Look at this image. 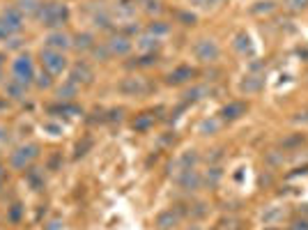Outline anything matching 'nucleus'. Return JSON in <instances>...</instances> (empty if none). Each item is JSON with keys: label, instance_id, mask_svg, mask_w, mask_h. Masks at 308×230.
Wrapping results in <instances>:
<instances>
[{"label": "nucleus", "instance_id": "f257e3e1", "mask_svg": "<svg viewBox=\"0 0 308 230\" xmlns=\"http://www.w3.org/2000/svg\"><path fill=\"white\" fill-rule=\"evenodd\" d=\"M37 19L46 28H62L69 21V7L62 5V3H42Z\"/></svg>", "mask_w": 308, "mask_h": 230}, {"label": "nucleus", "instance_id": "f03ea898", "mask_svg": "<svg viewBox=\"0 0 308 230\" xmlns=\"http://www.w3.org/2000/svg\"><path fill=\"white\" fill-rule=\"evenodd\" d=\"M191 53H194L196 60L205 62V65H212V62H216L221 58V46L212 37H200V40L194 42Z\"/></svg>", "mask_w": 308, "mask_h": 230}, {"label": "nucleus", "instance_id": "7ed1b4c3", "mask_svg": "<svg viewBox=\"0 0 308 230\" xmlns=\"http://www.w3.org/2000/svg\"><path fill=\"white\" fill-rule=\"evenodd\" d=\"M118 90L125 97H143L152 90V85L143 76H127V79H122L118 83Z\"/></svg>", "mask_w": 308, "mask_h": 230}, {"label": "nucleus", "instance_id": "20e7f679", "mask_svg": "<svg viewBox=\"0 0 308 230\" xmlns=\"http://www.w3.org/2000/svg\"><path fill=\"white\" fill-rule=\"evenodd\" d=\"M12 74H14V81L23 83L28 88L35 79V67H32V58L30 55H19L14 62H12Z\"/></svg>", "mask_w": 308, "mask_h": 230}, {"label": "nucleus", "instance_id": "39448f33", "mask_svg": "<svg viewBox=\"0 0 308 230\" xmlns=\"http://www.w3.org/2000/svg\"><path fill=\"white\" fill-rule=\"evenodd\" d=\"M42 65H44V69L49 71L51 76H55V74H62V71L67 69V58H65V53H60V51L44 49L42 51Z\"/></svg>", "mask_w": 308, "mask_h": 230}, {"label": "nucleus", "instance_id": "423d86ee", "mask_svg": "<svg viewBox=\"0 0 308 230\" xmlns=\"http://www.w3.org/2000/svg\"><path fill=\"white\" fill-rule=\"evenodd\" d=\"M23 21H25L23 12H21L16 5L5 7V10H3V14H0V23L10 30V35H16V32L23 28Z\"/></svg>", "mask_w": 308, "mask_h": 230}, {"label": "nucleus", "instance_id": "0eeeda50", "mask_svg": "<svg viewBox=\"0 0 308 230\" xmlns=\"http://www.w3.org/2000/svg\"><path fill=\"white\" fill-rule=\"evenodd\" d=\"M175 182H177V186L182 191H198L200 186H203V175H200V170H196V168L179 170Z\"/></svg>", "mask_w": 308, "mask_h": 230}, {"label": "nucleus", "instance_id": "6e6552de", "mask_svg": "<svg viewBox=\"0 0 308 230\" xmlns=\"http://www.w3.org/2000/svg\"><path fill=\"white\" fill-rule=\"evenodd\" d=\"M264 88V74H246L242 81H239V92L242 95H258Z\"/></svg>", "mask_w": 308, "mask_h": 230}, {"label": "nucleus", "instance_id": "1a4fd4ad", "mask_svg": "<svg viewBox=\"0 0 308 230\" xmlns=\"http://www.w3.org/2000/svg\"><path fill=\"white\" fill-rule=\"evenodd\" d=\"M106 46H108L110 55H129L131 49H134V42H131L127 35L118 32V35H113L108 42H106Z\"/></svg>", "mask_w": 308, "mask_h": 230}, {"label": "nucleus", "instance_id": "9d476101", "mask_svg": "<svg viewBox=\"0 0 308 230\" xmlns=\"http://www.w3.org/2000/svg\"><path fill=\"white\" fill-rule=\"evenodd\" d=\"M37 155H40V147L37 145H23L12 155V166H14V168H25Z\"/></svg>", "mask_w": 308, "mask_h": 230}, {"label": "nucleus", "instance_id": "9b49d317", "mask_svg": "<svg viewBox=\"0 0 308 230\" xmlns=\"http://www.w3.org/2000/svg\"><path fill=\"white\" fill-rule=\"evenodd\" d=\"M285 216H288V210H285L283 205H269V207H264V210H262L260 221H262L264 225H269V228H274V225H279Z\"/></svg>", "mask_w": 308, "mask_h": 230}, {"label": "nucleus", "instance_id": "f8f14e48", "mask_svg": "<svg viewBox=\"0 0 308 230\" xmlns=\"http://www.w3.org/2000/svg\"><path fill=\"white\" fill-rule=\"evenodd\" d=\"M246 108H249V106L244 104V101H230V104H225L223 108H221V120L223 122L242 120L244 115H246Z\"/></svg>", "mask_w": 308, "mask_h": 230}, {"label": "nucleus", "instance_id": "ddd939ff", "mask_svg": "<svg viewBox=\"0 0 308 230\" xmlns=\"http://www.w3.org/2000/svg\"><path fill=\"white\" fill-rule=\"evenodd\" d=\"M194 76H196L194 67L182 65V67H175V69L166 76V83H168V85H184V83H189Z\"/></svg>", "mask_w": 308, "mask_h": 230}, {"label": "nucleus", "instance_id": "4468645a", "mask_svg": "<svg viewBox=\"0 0 308 230\" xmlns=\"http://www.w3.org/2000/svg\"><path fill=\"white\" fill-rule=\"evenodd\" d=\"M92 79H95V71L90 69L88 62H76V65L71 67V71H69V81H71V83H76V85L92 83Z\"/></svg>", "mask_w": 308, "mask_h": 230}, {"label": "nucleus", "instance_id": "2eb2a0df", "mask_svg": "<svg viewBox=\"0 0 308 230\" xmlns=\"http://www.w3.org/2000/svg\"><path fill=\"white\" fill-rule=\"evenodd\" d=\"M233 46H235V51H237L239 55H244V58H253V55H255L253 40H251L246 32H237L235 40H233Z\"/></svg>", "mask_w": 308, "mask_h": 230}, {"label": "nucleus", "instance_id": "dca6fc26", "mask_svg": "<svg viewBox=\"0 0 308 230\" xmlns=\"http://www.w3.org/2000/svg\"><path fill=\"white\" fill-rule=\"evenodd\" d=\"M179 219H182V210H177V207H173V210H164L159 216H157V228L170 230L179 223Z\"/></svg>", "mask_w": 308, "mask_h": 230}, {"label": "nucleus", "instance_id": "f3484780", "mask_svg": "<svg viewBox=\"0 0 308 230\" xmlns=\"http://www.w3.org/2000/svg\"><path fill=\"white\" fill-rule=\"evenodd\" d=\"M44 44H46V49L60 51V53H62V51H67V49L71 46V40H69V37H67L62 30H55V32H51V35L46 37Z\"/></svg>", "mask_w": 308, "mask_h": 230}, {"label": "nucleus", "instance_id": "a211bd4d", "mask_svg": "<svg viewBox=\"0 0 308 230\" xmlns=\"http://www.w3.org/2000/svg\"><path fill=\"white\" fill-rule=\"evenodd\" d=\"M198 161H200V155H198V150H184L182 155L177 157V161H175V166H177V173L179 170H189V168H196L198 166Z\"/></svg>", "mask_w": 308, "mask_h": 230}, {"label": "nucleus", "instance_id": "6ab92c4d", "mask_svg": "<svg viewBox=\"0 0 308 230\" xmlns=\"http://www.w3.org/2000/svg\"><path fill=\"white\" fill-rule=\"evenodd\" d=\"M92 23L97 28H101V30H108V28H113V16H110V12L106 7H97L95 14H92Z\"/></svg>", "mask_w": 308, "mask_h": 230}, {"label": "nucleus", "instance_id": "aec40b11", "mask_svg": "<svg viewBox=\"0 0 308 230\" xmlns=\"http://www.w3.org/2000/svg\"><path fill=\"white\" fill-rule=\"evenodd\" d=\"M221 127H223V120H221V118H207V120L200 122L198 134L200 136H214L221 131Z\"/></svg>", "mask_w": 308, "mask_h": 230}, {"label": "nucleus", "instance_id": "412c9836", "mask_svg": "<svg viewBox=\"0 0 308 230\" xmlns=\"http://www.w3.org/2000/svg\"><path fill=\"white\" fill-rule=\"evenodd\" d=\"M276 7H279V3H276V0H258V3H253V5H251L249 12L253 16H267V14H272Z\"/></svg>", "mask_w": 308, "mask_h": 230}, {"label": "nucleus", "instance_id": "4be33fe9", "mask_svg": "<svg viewBox=\"0 0 308 230\" xmlns=\"http://www.w3.org/2000/svg\"><path fill=\"white\" fill-rule=\"evenodd\" d=\"M71 46L76 51H92L95 49V35L92 32H79L74 37V42H71Z\"/></svg>", "mask_w": 308, "mask_h": 230}, {"label": "nucleus", "instance_id": "5701e85b", "mask_svg": "<svg viewBox=\"0 0 308 230\" xmlns=\"http://www.w3.org/2000/svg\"><path fill=\"white\" fill-rule=\"evenodd\" d=\"M136 46L140 49V53H157V49L161 46L159 37H152V35H145L136 42Z\"/></svg>", "mask_w": 308, "mask_h": 230}, {"label": "nucleus", "instance_id": "b1692460", "mask_svg": "<svg viewBox=\"0 0 308 230\" xmlns=\"http://www.w3.org/2000/svg\"><path fill=\"white\" fill-rule=\"evenodd\" d=\"M16 7L23 12V16H37L42 10V0H19Z\"/></svg>", "mask_w": 308, "mask_h": 230}, {"label": "nucleus", "instance_id": "393cba45", "mask_svg": "<svg viewBox=\"0 0 308 230\" xmlns=\"http://www.w3.org/2000/svg\"><path fill=\"white\" fill-rule=\"evenodd\" d=\"M209 95H212V88H207V85H196L189 92H184V101H198V99L209 97Z\"/></svg>", "mask_w": 308, "mask_h": 230}, {"label": "nucleus", "instance_id": "a878e982", "mask_svg": "<svg viewBox=\"0 0 308 230\" xmlns=\"http://www.w3.org/2000/svg\"><path fill=\"white\" fill-rule=\"evenodd\" d=\"M303 143H306V138H303L301 134H292V136L281 140V147H283V152H294L297 147H301Z\"/></svg>", "mask_w": 308, "mask_h": 230}, {"label": "nucleus", "instance_id": "bb28decb", "mask_svg": "<svg viewBox=\"0 0 308 230\" xmlns=\"http://www.w3.org/2000/svg\"><path fill=\"white\" fill-rule=\"evenodd\" d=\"M168 32H170V23H166V21H152L147 25V35H152V37H164Z\"/></svg>", "mask_w": 308, "mask_h": 230}, {"label": "nucleus", "instance_id": "cd10ccee", "mask_svg": "<svg viewBox=\"0 0 308 230\" xmlns=\"http://www.w3.org/2000/svg\"><path fill=\"white\" fill-rule=\"evenodd\" d=\"M283 161H285V157H283V152H279V150H269L267 155H264V164L269 166V168H281L283 166Z\"/></svg>", "mask_w": 308, "mask_h": 230}, {"label": "nucleus", "instance_id": "c85d7f7f", "mask_svg": "<svg viewBox=\"0 0 308 230\" xmlns=\"http://www.w3.org/2000/svg\"><path fill=\"white\" fill-rule=\"evenodd\" d=\"M152 125H154V115L152 113H140L138 118L134 120V129L136 131H147Z\"/></svg>", "mask_w": 308, "mask_h": 230}, {"label": "nucleus", "instance_id": "c756f323", "mask_svg": "<svg viewBox=\"0 0 308 230\" xmlns=\"http://www.w3.org/2000/svg\"><path fill=\"white\" fill-rule=\"evenodd\" d=\"M76 92H79V85L71 83V81H67V83L58 90V97L62 101H69V99H74V97H76Z\"/></svg>", "mask_w": 308, "mask_h": 230}, {"label": "nucleus", "instance_id": "7c9ffc66", "mask_svg": "<svg viewBox=\"0 0 308 230\" xmlns=\"http://www.w3.org/2000/svg\"><path fill=\"white\" fill-rule=\"evenodd\" d=\"M23 92H25V85L23 83H19V81H14V79L7 83V97H12V99H21V97H23Z\"/></svg>", "mask_w": 308, "mask_h": 230}, {"label": "nucleus", "instance_id": "2f4dec72", "mask_svg": "<svg viewBox=\"0 0 308 230\" xmlns=\"http://www.w3.org/2000/svg\"><path fill=\"white\" fill-rule=\"evenodd\" d=\"M221 177H223V170L214 166V168H209V170H207V175L203 177V182H205V184H209V186H216V184H219Z\"/></svg>", "mask_w": 308, "mask_h": 230}, {"label": "nucleus", "instance_id": "473e14b6", "mask_svg": "<svg viewBox=\"0 0 308 230\" xmlns=\"http://www.w3.org/2000/svg\"><path fill=\"white\" fill-rule=\"evenodd\" d=\"M131 65H134V67H152V65H157V53H140Z\"/></svg>", "mask_w": 308, "mask_h": 230}, {"label": "nucleus", "instance_id": "72a5a7b5", "mask_svg": "<svg viewBox=\"0 0 308 230\" xmlns=\"http://www.w3.org/2000/svg\"><path fill=\"white\" fill-rule=\"evenodd\" d=\"M285 7L290 12H303L308 10V0H285Z\"/></svg>", "mask_w": 308, "mask_h": 230}, {"label": "nucleus", "instance_id": "f704fd0d", "mask_svg": "<svg viewBox=\"0 0 308 230\" xmlns=\"http://www.w3.org/2000/svg\"><path fill=\"white\" fill-rule=\"evenodd\" d=\"M92 55H95V58H99V60H108V58H113L106 44H101V46L95 44V49H92Z\"/></svg>", "mask_w": 308, "mask_h": 230}, {"label": "nucleus", "instance_id": "c9c22d12", "mask_svg": "<svg viewBox=\"0 0 308 230\" xmlns=\"http://www.w3.org/2000/svg\"><path fill=\"white\" fill-rule=\"evenodd\" d=\"M143 10L149 14H159L161 12V0H143Z\"/></svg>", "mask_w": 308, "mask_h": 230}, {"label": "nucleus", "instance_id": "e433bc0d", "mask_svg": "<svg viewBox=\"0 0 308 230\" xmlns=\"http://www.w3.org/2000/svg\"><path fill=\"white\" fill-rule=\"evenodd\" d=\"M292 125H299V127L308 125V108H303V110H299V113L292 115Z\"/></svg>", "mask_w": 308, "mask_h": 230}, {"label": "nucleus", "instance_id": "4c0bfd02", "mask_svg": "<svg viewBox=\"0 0 308 230\" xmlns=\"http://www.w3.org/2000/svg\"><path fill=\"white\" fill-rule=\"evenodd\" d=\"M28 182H30V184H32V186H35V189H40V186L44 184V180H42V177H40V173H37V168H30V170H28Z\"/></svg>", "mask_w": 308, "mask_h": 230}, {"label": "nucleus", "instance_id": "58836bf2", "mask_svg": "<svg viewBox=\"0 0 308 230\" xmlns=\"http://www.w3.org/2000/svg\"><path fill=\"white\" fill-rule=\"evenodd\" d=\"M194 7H198V10H209V7L219 5V0H189Z\"/></svg>", "mask_w": 308, "mask_h": 230}, {"label": "nucleus", "instance_id": "ea45409f", "mask_svg": "<svg viewBox=\"0 0 308 230\" xmlns=\"http://www.w3.org/2000/svg\"><path fill=\"white\" fill-rule=\"evenodd\" d=\"M37 88H51V83H53V81H51V74L49 71H42L40 76H37Z\"/></svg>", "mask_w": 308, "mask_h": 230}, {"label": "nucleus", "instance_id": "a19ab883", "mask_svg": "<svg viewBox=\"0 0 308 230\" xmlns=\"http://www.w3.org/2000/svg\"><path fill=\"white\" fill-rule=\"evenodd\" d=\"M290 228H292V230H308V219H306V216H299V219L292 221Z\"/></svg>", "mask_w": 308, "mask_h": 230}, {"label": "nucleus", "instance_id": "79ce46f5", "mask_svg": "<svg viewBox=\"0 0 308 230\" xmlns=\"http://www.w3.org/2000/svg\"><path fill=\"white\" fill-rule=\"evenodd\" d=\"M122 113H125V110H122V108H118V110H110V113H108V118H106V120H110V122H115V120H122Z\"/></svg>", "mask_w": 308, "mask_h": 230}, {"label": "nucleus", "instance_id": "37998d69", "mask_svg": "<svg viewBox=\"0 0 308 230\" xmlns=\"http://www.w3.org/2000/svg\"><path fill=\"white\" fill-rule=\"evenodd\" d=\"M205 214H207V205H205V203H198L194 210V216H205Z\"/></svg>", "mask_w": 308, "mask_h": 230}, {"label": "nucleus", "instance_id": "c03bdc74", "mask_svg": "<svg viewBox=\"0 0 308 230\" xmlns=\"http://www.w3.org/2000/svg\"><path fill=\"white\" fill-rule=\"evenodd\" d=\"M10 30H7V28H5V25H3V23H0V42H7V40H10Z\"/></svg>", "mask_w": 308, "mask_h": 230}, {"label": "nucleus", "instance_id": "a18cd8bd", "mask_svg": "<svg viewBox=\"0 0 308 230\" xmlns=\"http://www.w3.org/2000/svg\"><path fill=\"white\" fill-rule=\"evenodd\" d=\"M179 19L184 21V25H191V23H196V16H194V14H179Z\"/></svg>", "mask_w": 308, "mask_h": 230}, {"label": "nucleus", "instance_id": "49530a36", "mask_svg": "<svg viewBox=\"0 0 308 230\" xmlns=\"http://www.w3.org/2000/svg\"><path fill=\"white\" fill-rule=\"evenodd\" d=\"M19 216H21V207L14 205V210L10 212V219H12V221H19Z\"/></svg>", "mask_w": 308, "mask_h": 230}, {"label": "nucleus", "instance_id": "de8ad7c7", "mask_svg": "<svg viewBox=\"0 0 308 230\" xmlns=\"http://www.w3.org/2000/svg\"><path fill=\"white\" fill-rule=\"evenodd\" d=\"M299 216H306V219H308V203L299 205Z\"/></svg>", "mask_w": 308, "mask_h": 230}, {"label": "nucleus", "instance_id": "09e8293b", "mask_svg": "<svg viewBox=\"0 0 308 230\" xmlns=\"http://www.w3.org/2000/svg\"><path fill=\"white\" fill-rule=\"evenodd\" d=\"M260 182H262V184H272V175H262Z\"/></svg>", "mask_w": 308, "mask_h": 230}, {"label": "nucleus", "instance_id": "8fccbe9b", "mask_svg": "<svg viewBox=\"0 0 308 230\" xmlns=\"http://www.w3.org/2000/svg\"><path fill=\"white\" fill-rule=\"evenodd\" d=\"M186 230H203L200 225H191V228H186Z\"/></svg>", "mask_w": 308, "mask_h": 230}, {"label": "nucleus", "instance_id": "3c124183", "mask_svg": "<svg viewBox=\"0 0 308 230\" xmlns=\"http://www.w3.org/2000/svg\"><path fill=\"white\" fill-rule=\"evenodd\" d=\"M58 225H60V223H51V228H49V230H58Z\"/></svg>", "mask_w": 308, "mask_h": 230}, {"label": "nucleus", "instance_id": "603ef678", "mask_svg": "<svg viewBox=\"0 0 308 230\" xmlns=\"http://www.w3.org/2000/svg\"><path fill=\"white\" fill-rule=\"evenodd\" d=\"M3 60H5V55H3V53H0V67H3Z\"/></svg>", "mask_w": 308, "mask_h": 230}, {"label": "nucleus", "instance_id": "864d4df0", "mask_svg": "<svg viewBox=\"0 0 308 230\" xmlns=\"http://www.w3.org/2000/svg\"><path fill=\"white\" fill-rule=\"evenodd\" d=\"M0 177H3V166H0Z\"/></svg>", "mask_w": 308, "mask_h": 230}, {"label": "nucleus", "instance_id": "5fc2aeb1", "mask_svg": "<svg viewBox=\"0 0 308 230\" xmlns=\"http://www.w3.org/2000/svg\"><path fill=\"white\" fill-rule=\"evenodd\" d=\"M0 76H3V67H0Z\"/></svg>", "mask_w": 308, "mask_h": 230}, {"label": "nucleus", "instance_id": "6e6d98bb", "mask_svg": "<svg viewBox=\"0 0 308 230\" xmlns=\"http://www.w3.org/2000/svg\"><path fill=\"white\" fill-rule=\"evenodd\" d=\"M219 3H225V0H219Z\"/></svg>", "mask_w": 308, "mask_h": 230}]
</instances>
